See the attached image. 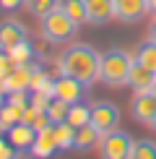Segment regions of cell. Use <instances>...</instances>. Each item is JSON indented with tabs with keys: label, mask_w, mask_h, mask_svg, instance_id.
<instances>
[{
	"label": "cell",
	"mask_w": 156,
	"mask_h": 159,
	"mask_svg": "<svg viewBox=\"0 0 156 159\" xmlns=\"http://www.w3.org/2000/svg\"><path fill=\"white\" fill-rule=\"evenodd\" d=\"M99 63L102 52H96L91 44L76 42L68 50H63V55L57 57V70H60V76L78 78L81 84L91 86L94 81H99Z\"/></svg>",
	"instance_id": "1"
},
{
	"label": "cell",
	"mask_w": 156,
	"mask_h": 159,
	"mask_svg": "<svg viewBox=\"0 0 156 159\" xmlns=\"http://www.w3.org/2000/svg\"><path fill=\"white\" fill-rule=\"evenodd\" d=\"M135 57L130 52L115 47L102 52V63H99V81L109 89H120V86H128V76L130 68H133Z\"/></svg>",
	"instance_id": "2"
},
{
	"label": "cell",
	"mask_w": 156,
	"mask_h": 159,
	"mask_svg": "<svg viewBox=\"0 0 156 159\" xmlns=\"http://www.w3.org/2000/svg\"><path fill=\"white\" fill-rule=\"evenodd\" d=\"M39 21H42V37H44V42H50V44H65V42H70L73 34L78 31V24L60 8V5H57L55 11H50L47 16H42Z\"/></svg>",
	"instance_id": "3"
},
{
	"label": "cell",
	"mask_w": 156,
	"mask_h": 159,
	"mask_svg": "<svg viewBox=\"0 0 156 159\" xmlns=\"http://www.w3.org/2000/svg\"><path fill=\"white\" fill-rule=\"evenodd\" d=\"M99 149V159H130V151H133V136L128 130H109L99 138L96 143Z\"/></svg>",
	"instance_id": "4"
},
{
	"label": "cell",
	"mask_w": 156,
	"mask_h": 159,
	"mask_svg": "<svg viewBox=\"0 0 156 159\" xmlns=\"http://www.w3.org/2000/svg\"><path fill=\"white\" fill-rule=\"evenodd\" d=\"M91 125L104 136L120 125V110L112 102H94L91 104Z\"/></svg>",
	"instance_id": "5"
},
{
	"label": "cell",
	"mask_w": 156,
	"mask_h": 159,
	"mask_svg": "<svg viewBox=\"0 0 156 159\" xmlns=\"http://www.w3.org/2000/svg\"><path fill=\"white\" fill-rule=\"evenodd\" d=\"M26 39H29V34H26V26L21 21H16V18L0 21V52H11Z\"/></svg>",
	"instance_id": "6"
},
{
	"label": "cell",
	"mask_w": 156,
	"mask_h": 159,
	"mask_svg": "<svg viewBox=\"0 0 156 159\" xmlns=\"http://www.w3.org/2000/svg\"><path fill=\"white\" fill-rule=\"evenodd\" d=\"M130 115L135 123L148 125L156 115V97L151 91H135V97L130 99Z\"/></svg>",
	"instance_id": "7"
},
{
	"label": "cell",
	"mask_w": 156,
	"mask_h": 159,
	"mask_svg": "<svg viewBox=\"0 0 156 159\" xmlns=\"http://www.w3.org/2000/svg\"><path fill=\"white\" fill-rule=\"evenodd\" d=\"M31 73H34V63H29V65H16L8 76L0 81V91H3V94L29 91V86H31Z\"/></svg>",
	"instance_id": "8"
},
{
	"label": "cell",
	"mask_w": 156,
	"mask_h": 159,
	"mask_svg": "<svg viewBox=\"0 0 156 159\" xmlns=\"http://www.w3.org/2000/svg\"><path fill=\"white\" fill-rule=\"evenodd\" d=\"M89 86L81 84L78 78H70V76H57L55 78V89H52V94L60 97L63 102L68 104H76V102H83V94H86Z\"/></svg>",
	"instance_id": "9"
},
{
	"label": "cell",
	"mask_w": 156,
	"mask_h": 159,
	"mask_svg": "<svg viewBox=\"0 0 156 159\" xmlns=\"http://www.w3.org/2000/svg\"><path fill=\"white\" fill-rule=\"evenodd\" d=\"M148 11V0H115V18L122 24L141 21Z\"/></svg>",
	"instance_id": "10"
},
{
	"label": "cell",
	"mask_w": 156,
	"mask_h": 159,
	"mask_svg": "<svg viewBox=\"0 0 156 159\" xmlns=\"http://www.w3.org/2000/svg\"><path fill=\"white\" fill-rule=\"evenodd\" d=\"M55 151H60V146H57V141H55V130H52V125L37 130V138H34V143H31L29 154L34 159H52Z\"/></svg>",
	"instance_id": "11"
},
{
	"label": "cell",
	"mask_w": 156,
	"mask_h": 159,
	"mask_svg": "<svg viewBox=\"0 0 156 159\" xmlns=\"http://www.w3.org/2000/svg\"><path fill=\"white\" fill-rule=\"evenodd\" d=\"M91 26H104L115 18V0H83Z\"/></svg>",
	"instance_id": "12"
},
{
	"label": "cell",
	"mask_w": 156,
	"mask_h": 159,
	"mask_svg": "<svg viewBox=\"0 0 156 159\" xmlns=\"http://www.w3.org/2000/svg\"><path fill=\"white\" fill-rule=\"evenodd\" d=\"M34 138H37V130H34V125L31 123H16L13 125V128L8 130V141L13 143V146H16L18 151H29L31 149V143H34Z\"/></svg>",
	"instance_id": "13"
},
{
	"label": "cell",
	"mask_w": 156,
	"mask_h": 159,
	"mask_svg": "<svg viewBox=\"0 0 156 159\" xmlns=\"http://www.w3.org/2000/svg\"><path fill=\"white\" fill-rule=\"evenodd\" d=\"M156 81V73L146 65H141L138 60H133V68H130V76H128V86L133 91H148L151 84Z\"/></svg>",
	"instance_id": "14"
},
{
	"label": "cell",
	"mask_w": 156,
	"mask_h": 159,
	"mask_svg": "<svg viewBox=\"0 0 156 159\" xmlns=\"http://www.w3.org/2000/svg\"><path fill=\"white\" fill-rule=\"evenodd\" d=\"M99 138H102V133L91 123H86V125H81V128H76V143H73V149L76 151H89V149H94L96 143H99Z\"/></svg>",
	"instance_id": "15"
},
{
	"label": "cell",
	"mask_w": 156,
	"mask_h": 159,
	"mask_svg": "<svg viewBox=\"0 0 156 159\" xmlns=\"http://www.w3.org/2000/svg\"><path fill=\"white\" fill-rule=\"evenodd\" d=\"M52 130H55V141H57V146H60V151H70V149H73V143H76V128L68 120L55 123Z\"/></svg>",
	"instance_id": "16"
},
{
	"label": "cell",
	"mask_w": 156,
	"mask_h": 159,
	"mask_svg": "<svg viewBox=\"0 0 156 159\" xmlns=\"http://www.w3.org/2000/svg\"><path fill=\"white\" fill-rule=\"evenodd\" d=\"M21 117H24V110H21V107L5 102L3 107H0V130H3V133H8L16 123H21Z\"/></svg>",
	"instance_id": "17"
},
{
	"label": "cell",
	"mask_w": 156,
	"mask_h": 159,
	"mask_svg": "<svg viewBox=\"0 0 156 159\" xmlns=\"http://www.w3.org/2000/svg\"><path fill=\"white\" fill-rule=\"evenodd\" d=\"M133 57L141 65H146V68H151L154 73H156V42H151V39H148V42H141Z\"/></svg>",
	"instance_id": "18"
},
{
	"label": "cell",
	"mask_w": 156,
	"mask_h": 159,
	"mask_svg": "<svg viewBox=\"0 0 156 159\" xmlns=\"http://www.w3.org/2000/svg\"><path fill=\"white\" fill-rule=\"evenodd\" d=\"M73 128H81V125H86L91 123V107L89 104H83V102H76V104H70V110H68V117H65Z\"/></svg>",
	"instance_id": "19"
},
{
	"label": "cell",
	"mask_w": 156,
	"mask_h": 159,
	"mask_svg": "<svg viewBox=\"0 0 156 159\" xmlns=\"http://www.w3.org/2000/svg\"><path fill=\"white\" fill-rule=\"evenodd\" d=\"M60 8L68 13L78 26L89 24V18H86V3H83V0H60Z\"/></svg>",
	"instance_id": "20"
},
{
	"label": "cell",
	"mask_w": 156,
	"mask_h": 159,
	"mask_svg": "<svg viewBox=\"0 0 156 159\" xmlns=\"http://www.w3.org/2000/svg\"><path fill=\"white\" fill-rule=\"evenodd\" d=\"M68 110H70V104H68V102H63L60 97H52L50 102H47V107H44V112L50 115L52 125H55V123H63L65 117H68Z\"/></svg>",
	"instance_id": "21"
},
{
	"label": "cell",
	"mask_w": 156,
	"mask_h": 159,
	"mask_svg": "<svg viewBox=\"0 0 156 159\" xmlns=\"http://www.w3.org/2000/svg\"><path fill=\"white\" fill-rule=\"evenodd\" d=\"M130 159H156V141H151V138H141V141H133Z\"/></svg>",
	"instance_id": "22"
},
{
	"label": "cell",
	"mask_w": 156,
	"mask_h": 159,
	"mask_svg": "<svg viewBox=\"0 0 156 159\" xmlns=\"http://www.w3.org/2000/svg\"><path fill=\"white\" fill-rule=\"evenodd\" d=\"M34 52H37V50H34V44L26 39V42H21L18 47H13L8 55H11V60L16 63V65H29L31 60H34Z\"/></svg>",
	"instance_id": "23"
},
{
	"label": "cell",
	"mask_w": 156,
	"mask_h": 159,
	"mask_svg": "<svg viewBox=\"0 0 156 159\" xmlns=\"http://www.w3.org/2000/svg\"><path fill=\"white\" fill-rule=\"evenodd\" d=\"M57 5H60V0H26V5H24V8L29 11L31 16L42 18V16H47L50 11H55Z\"/></svg>",
	"instance_id": "24"
},
{
	"label": "cell",
	"mask_w": 156,
	"mask_h": 159,
	"mask_svg": "<svg viewBox=\"0 0 156 159\" xmlns=\"http://www.w3.org/2000/svg\"><path fill=\"white\" fill-rule=\"evenodd\" d=\"M0 133H3V130H0ZM18 157H21V151L13 146L8 138L0 136V159H18Z\"/></svg>",
	"instance_id": "25"
},
{
	"label": "cell",
	"mask_w": 156,
	"mask_h": 159,
	"mask_svg": "<svg viewBox=\"0 0 156 159\" xmlns=\"http://www.w3.org/2000/svg\"><path fill=\"white\" fill-rule=\"evenodd\" d=\"M13 68H16V63L11 60V55H8V52H0V81L11 73Z\"/></svg>",
	"instance_id": "26"
},
{
	"label": "cell",
	"mask_w": 156,
	"mask_h": 159,
	"mask_svg": "<svg viewBox=\"0 0 156 159\" xmlns=\"http://www.w3.org/2000/svg\"><path fill=\"white\" fill-rule=\"evenodd\" d=\"M24 5H26V0H0V13H16Z\"/></svg>",
	"instance_id": "27"
},
{
	"label": "cell",
	"mask_w": 156,
	"mask_h": 159,
	"mask_svg": "<svg viewBox=\"0 0 156 159\" xmlns=\"http://www.w3.org/2000/svg\"><path fill=\"white\" fill-rule=\"evenodd\" d=\"M148 39H151V42H156V21L148 26Z\"/></svg>",
	"instance_id": "28"
},
{
	"label": "cell",
	"mask_w": 156,
	"mask_h": 159,
	"mask_svg": "<svg viewBox=\"0 0 156 159\" xmlns=\"http://www.w3.org/2000/svg\"><path fill=\"white\" fill-rule=\"evenodd\" d=\"M148 128H151V130H154V133H156V115H154V120H151V123H148Z\"/></svg>",
	"instance_id": "29"
},
{
	"label": "cell",
	"mask_w": 156,
	"mask_h": 159,
	"mask_svg": "<svg viewBox=\"0 0 156 159\" xmlns=\"http://www.w3.org/2000/svg\"><path fill=\"white\" fill-rule=\"evenodd\" d=\"M148 8H151V11L156 13V0H148Z\"/></svg>",
	"instance_id": "30"
},
{
	"label": "cell",
	"mask_w": 156,
	"mask_h": 159,
	"mask_svg": "<svg viewBox=\"0 0 156 159\" xmlns=\"http://www.w3.org/2000/svg\"><path fill=\"white\" fill-rule=\"evenodd\" d=\"M148 91H151V94H154V97H156V81H154V84H151V89H148Z\"/></svg>",
	"instance_id": "31"
},
{
	"label": "cell",
	"mask_w": 156,
	"mask_h": 159,
	"mask_svg": "<svg viewBox=\"0 0 156 159\" xmlns=\"http://www.w3.org/2000/svg\"><path fill=\"white\" fill-rule=\"evenodd\" d=\"M3 104H5V102H3V91H0V107H3Z\"/></svg>",
	"instance_id": "32"
}]
</instances>
